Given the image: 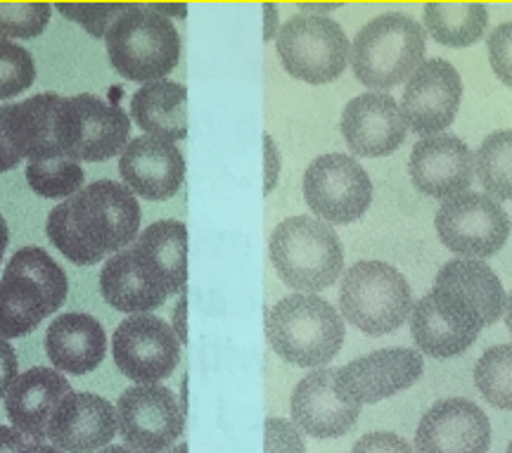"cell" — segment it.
Here are the masks:
<instances>
[{
  "mask_svg": "<svg viewBox=\"0 0 512 453\" xmlns=\"http://www.w3.org/2000/svg\"><path fill=\"white\" fill-rule=\"evenodd\" d=\"M140 204L126 185L95 181L50 212L46 231L74 264L93 266L138 238Z\"/></svg>",
  "mask_w": 512,
  "mask_h": 453,
  "instance_id": "1",
  "label": "cell"
},
{
  "mask_svg": "<svg viewBox=\"0 0 512 453\" xmlns=\"http://www.w3.org/2000/svg\"><path fill=\"white\" fill-rule=\"evenodd\" d=\"M69 292L67 273L41 247H24L0 278V337H24L55 314Z\"/></svg>",
  "mask_w": 512,
  "mask_h": 453,
  "instance_id": "2",
  "label": "cell"
},
{
  "mask_svg": "<svg viewBox=\"0 0 512 453\" xmlns=\"http://www.w3.org/2000/svg\"><path fill=\"white\" fill-rule=\"evenodd\" d=\"M266 335L273 352L299 368L330 363L344 344V318L318 295L280 299L266 316Z\"/></svg>",
  "mask_w": 512,
  "mask_h": 453,
  "instance_id": "3",
  "label": "cell"
},
{
  "mask_svg": "<svg viewBox=\"0 0 512 453\" xmlns=\"http://www.w3.org/2000/svg\"><path fill=\"white\" fill-rule=\"evenodd\" d=\"M427 34L413 17L387 12L358 31L351 46L356 79L373 91L399 86L418 72L425 57Z\"/></svg>",
  "mask_w": 512,
  "mask_h": 453,
  "instance_id": "4",
  "label": "cell"
},
{
  "mask_svg": "<svg viewBox=\"0 0 512 453\" xmlns=\"http://www.w3.org/2000/svg\"><path fill=\"white\" fill-rule=\"evenodd\" d=\"M112 67L128 81H164L181 60V36L169 17L147 5H131L105 36Z\"/></svg>",
  "mask_w": 512,
  "mask_h": 453,
  "instance_id": "5",
  "label": "cell"
},
{
  "mask_svg": "<svg viewBox=\"0 0 512 453\" xmlns=\"http://www.w3.org/2000/svg\"><path fill=\"white\" fill-rule=\"evenodd\" d=\"M271 261L278 276L299 292H320L335 285L344 271V250L325 221L292 216L275 226Z\"/></svg>",
  "mask_w": 512,
  "mask_h": 453,
  "instance_id": "6",
  "label": "cell"
},
{
  "mask_svg": "<svg viewBox=\"0 0 512 453\" xmlns=\"http://www.w3.org/2000/svg\"><path fill=\"white\" fill-rule=\"evenodd\" d=\"M339 309L361 333H394L413 311L411 285L384 261H358L342 278Z\"/></svg>",
  "mask_w": 512,
  "mask_h": 453,
  "instance_id": "7",
  "label": "cell"
},
{
  "mask_svg": "<svg viewBox=\"0 0 512 453\" xmlns=\"http://www.w3.org/2000/svg\"><path fill=\"white\" fill-rule=\"evenodd\" d=\"M131 121L119 105L98 95L62 98L57 110V148L72 162H105L126 150Z\"/></svg>",
  "mask_w": 512,
  "mask_h": 453,
  "instance_id": "8",
  "label": "cell"
},
{
  "mask_svg": "<svg viewBox=\"0 0 512 453\" xmlns=\"http://www.w3.org/2000/svg\"><path fill=\"white\" fill-rule=\"evenodd\" d=\"M280 62L294 79L306 84H330L347 69L351 43L335 19L294 15L275 36Z\"/></svg>",
  "mask_w": 512,
  "mask_h": 453,
  "instance_id": "9",
  "label": "cell"
},
{
  "mask_svg": "<svg viewBox=\"0 0 512 453\" xmlns=\"http://www.w3.org/2000/svg\"><path fill=\"white\" fill-rule=\"evenodd\" d=\"M439 240L463 259H489L503 250L510 238V216L484 193H463L439 207Z\"/></svg>",
  "mask_w": 512,
  "mask_h": 453,
  "instance_id": "10",
  "label": "cell"
},
{
  "mask_svg": "<svg viewBox=\"0 0 512 453\" xmlns=\"http://www.w3.org/2000/svg\"><path fill=\"white\" fill-rule=\"evenodd\" d=\"M304 197L313 214L328 223H354L373 202V183L354 157L323 155L304 174Z\"/></svg>",
  "mask_w": 512,
  "mask_h": 453,
  "instance_id": "11",
  "label": "cell"
},
{
  "mask_svg": "<svg viewBox=\"0 0 512 453\" xmlns=\"http://www.w3.org/2000/svg\"><path fill=\"white\" fill-rule=\"evenodd\" d=\"M183 425L181 404L162 385H138L119 397V435L136 453H166L183 435Z\"/></svg>",
  "mask_w": 512,
  "mask_h": 453,
  "instance_id": "12",
  "label": "cell"
},
{
  "mask_svg": "<svg viewBox=\"0 0 512 453\" xmlns=\"http://www.w3.org/2000/svg\"><path fill=\"white\" fill-rule=\"evenodd\" d=\"M117 368L138 385H157L169 378L181 359V342L169 323L150 314L121 321L112 337Z\"/></svg>",
  "mask_w": 512,
  "mask_h": 453,
  "instance_id": "13",
  "label": "cell"
},
{
  "mask_svg": "<svg viewBox=\"0 0 512 453\" xmlns=\"http://www.w3.org/2000/svg\"><path fill=\"white\" fill-rule=\"evenodd\" d=\"M463 100V81L451 62H422L411 79L401 100V114L406 126L418 136H437L453 124Z\"/></svg>",
  "mask_w": 512,
  "mask_h": 453,
  "instance_id": "14",
  "label": "cell"
},
{
  "mask_svg": "<svg viewBox=\"0 0 512 453\" xmlns=\"http://www.w3.org/2000/svg\"><path fill=\"white\" fill-rule=\"evenodd\" d=\"M422 370H425V359L415 349H380L337 368L335 385L349 404H377L415 385Z\"/></svg>",
  "mask_w": 512,
  "mask_h": 453,
  "instance_id": "15",
  "label": "cell"
},
{
  "mask_svg": "<svg viewBox=\"0 0 512 453\" xmlns=\"http://www.w3.org/2000/svg\"><path fill=\"white\" fill-rule=\"evenodd\" d=\"M411 181L434 200H451L467 193L475 178V155L453 133H437L415 143L411 152Z\"/></svg>",
  "mask_w": 512,
  "mask_h": 453,
  "instance_id": "16",
  "label": "cell"
},
{
  "mask_svg": "<svg viewBox=\"0 0 512 453\" xmlns=\"http://www.w3.org/2000/svg\"><path fill=\"white\" fill-rule=\"evenodd\" d=\"M491 423L470 399L437 401L415 430V453H486Z\"/></svg>",
  "mask_w": 512,
  "mask_h": 453,
  "instance_id": "17",
  "label": "cell"
},
{
  "mask_svg": "<svg viewBox=\"0 0 512 453\" xmlns=\"http://www.w3.org/2000/svg\"><path fill=\"white\" fill-rule=\"evenodd\" d=\"M128 257L152 290L164 299L185 290L188 280V231L181 221H157L126 247Z\"/></svg>",
  "mask_w": 512,
  "mask_h": 453,
  "instance_id": "18",
  "label": "cell"
},
{
  "mask_svg": "<svg viewBox=\"0 0 512 453\" xmlns=\"http://www.w3.org/2000/svg\"><path fill=\"white\" fill-rule=\"evenodd\" d=\"M342 133L354 155L387 157L401 148L408 126L392 95L370 91L344 107Z\"/></svg>",
  "mask_w": 512,
  "mask_h": 453,
  "instance_id": "19",
  "label": "cell"
},
{
  "mask_svg": "<svg viewBox=\"0 0 512 453\" xmlns=\"http://www.w3.org/2000/svg\"><path fill=\"white\" fill-rule=\"evenodd\" d=\"M337 368H318L294 387L292 420L299 430L316 439L347 435L358 420L361 406L349 404L337 392Z\"/></svg>",
  "mask_w": 512,
  "mask_h": 453,
  "instance_id": "20",
  "label": "cell"
},
{
  "mask_svg": "<svg viewBox=\"0 0 512 453\" xmlns=\"http://www.w3.org/2000/svg\"><path fill=\"white\" fill-rule=\"evenodd\" d=\"M119 174L133 195L162 202L181 190L185 178V159L174 143L140 136L121 152Z\"/></svg>",
  "mask_w": 512,
  "mask_h": 453,
  "instance_id": "21",
  "label": "cell"
},
{
  "mask_svg": "<svg viewBox=\"0 0 512 453\" xmlns=\"http://www.w3.org/2000/svg\"><path fill=\"white\" fill-rule=\"evenodd\" d=\"M117 432V408L88 392L69 394L48 423V439L55 449L72 453L107 449Z\"/></svg>",
  "mask_w": 512,
  "mask_h": 453,
  "instance_id": "22",
  "label": "cell"
},
{
  "mask_svg": "<svg viewBox=\"0 0 512 453\" xmlns=\"http://www.w3.org/2000/svg\"><path fill=\"white\" fill-rule=\"evenodd\" d=\"M72 392V385L57 370L43 366L31 368L17 375L5 394V413L19 435L41 444L43 439H48V423L57 406Z\"/></svg>",
  "mask_w": 512,
  "mask_h": 453,
  "instance_id": "23",
  "label": "cell"
},
{
  "mask_svg": "<svg viewBox=\"0 0 512 453\" xmlns=\"http://www.w3.org/2000/svg\"><path fill=\"white\" fill-rule=\"evenodd\" d=\"M432 292L456 299L484 325L496 323L505 309L503 283L489 264L477 259L446 261L434 278Z\"/></svg>",
  "mask_w": 512,
  "mask_h": 453,
  "instance_id": "24",
  "label": "cell"
},
{
  "mask_svg": "<svg viewBox=\"0 0 512 453\" xmlns=\"http://www.w3.org/2000/svg\"><path fill=\"white\" fill-rule=\"evenodd\" d=\"M46 354L64 373H91L107 354L105 328L88 314L57 316L46 333Z\"/></svg>",
  "mask_w": 512,
  "mask_h": 453,
  "instance_id": "25",
  "label": "cell"
},
{
  "mask_svg": "<svg viewBox=\"0 0 512 453\" xmlns=\"http://www.w3.org/2000/svg\"><path fill=\"white\" fill-rule=\"evenodd\" d=\"M131 117L145 136L176 143L188 136V91L176 81L145 84L131 98Z\"/></svg>",
  "mask_w": 512,
  "mask_h": 453,
  "instance_id": "26",
  "label": "cell"
},
{
  "mask_svg": "<svg viewBox=\"0 0 512 453\" xmlns=\"http://www.w3.org/2000/svg\"><path fill=\"white\" fill-rule=\"evenodd\" d=\"M482 330L472 328L444 309H439L432 295L418 299L411 311V335L422 354L434 359H451L467 352Z\"/></svg>",
  "mask_w": 512,
  "mask_h": 453,
  "instance_id": "27",
  "label": "cell"
},
{
  "mask_svg": "<svg viewBox=\"0 0 512 453\" xmlns=\"http://www.w3.org/2000/svg\"><path fill=\"white\" fill-rule=\"evenodd\" d=\"M100 292L112 309L133 316L155 311L164 304V297L140 278L126 250L117 252L110 261H105L100 273Z\"/></svg>",
  "mask_w": 512,
  "mask_h": 453,
  "instance_id": "28",
  "label": "cell"
},
{
  "mask_svg": "<svg viewBox=\"0 0 512 453\" xmlns=\"http://www.w3.org/2000/svg\"><path fill=\"white\" fill-rule=\"evenodd\" d=\"M489 27V12L482 3H437L425 5V29L434 41L448 48L475 46Z\"/></svg>",
  "mask_w": 512,
  "mask_h": 453,
  "instance_id": "29",
  "label": "cell"
},
{
  "mask_svg": "<svg viewBox=\"0 0 512 453\" xmlns=\"http://www.w3.org/2000/svg\"><path fill=\"white\" fill-rule=\"evenodd\" d=\"M475 171L491 200H512V131L484 138L475 155Z\"/></svg>",
  "mask_w": 512,
  "mask_h": 453,
  "instance_id": "30",
  "label": "cell"
},
{
  "mask_svg": "<svg viewBox=\"0 0 512 453\" xmlns=\"http://www.w3.org/2000/svg\"><path fill=\"white\" fill-rule=\"evenodd\" d=\"M475 382L491 406L512 411V344H496L479 356Z\"/></svg>",
  "mask_w": 512,
  "mask_h": 453,
  "instance_id": "31",
  "label": "cell"
},
{
  "mask_svg": "<svg viewBox=\"0 0 512 453\" xmlns=\"http://www.w3.org/2000/svg\"><path fill=\"white\" fill-rule=\"evenodd\" d=\"M27 181L36 195L48 200H69L83 185V169L72 159H43L27 164Z\"/></svg>",
  "mask_w": 512,
  "mask_h": 453,
  "instance_id": "32",
  "label": "cell"
},
{
  "mask_svg": "<svg viewBox=\"0 0 512 453\" xmlns=\"http://www.w3.org/2000/svg\"><path fill=\"white\" fill-rule=\"evenodd\" d=\"M36 79V65L29 50L0 38V100L29 91Z\"/></svg>",
  "mask_w": 512,
  "mask_h": 453,
  "instance_id": "33",
  "label": "cell"
},
{
  "mask_svg": "<svg viewBox=\"0 0 512 453\" xmlns=\"http://www.w3.org/2000/svg\"><path fill=\"white\" fill-rule=\"evenodd\" d=\"M50 22L48 3H0V38H36Z\"/></svg>",
  "mask_w": 512,
  "mask_h": 453,
  "instance_id": "34",
  "label": "cell"
},
{
  "mask_svg": "<svg viewBox=\"0 0 512 453\" xmlns=\"http://www.w3.org/2000/svg\"><path fill=\"white\" fill-rule=\"evenodd\" d=\"M57 10L72 22L81 24L88 34L100 38L107 36V31L124 12L131 10L126 3H57Z\"/></svg>",
  "mask_w": 512,
  "mask_h": 453,
  "instance_id": "35",
  "label": "cell"
},
{
  "mask_svg": "<svg viewBox=\"0 0 512 453\" xmlns=\"http://www.w3.org/2000/svg\"><path fill=\"white\" fill-rule=\"evenodd\" d=\"M489 62L498 79L512 88V22L498 24L489 34Z\"/></svg>",
  "mask_w": 512,
  "mask_h": 453,
  "instance_id": "36",
  "label": "cell"
},
{
  "mask_svg": "<svg viewBox=\"0 0 512 453\" xmlns=\"http://www.w3.org/2000/svg\"><path fill=\"white\" fill-rule=\"evenodd\" d=\"M266 453H306V444L299 427L285 418H268L266 427Z\"/></svg>",
  "mask_w": 512,
  "mask_h": 453,
  "instance_id": "37",
  "label": "cell"
},
{
  "mask_svg": "<svg viewBox=\"0 0 512 453\" xmlns=\"http://www.w3.org/2000/svg\"><path fill=\"white\" fill-rule=\"evenodd\" d=\"M351 453H415L406 439L394 432H370L354 444Z\"/></svg>",
  "mask_w": 512,
  "mask_h": 453,
  "instance_id": "38",
  "label": "cell"
},
{
  "mask_svg": "<svg viewBox=\"0 0 512 453\" xmlns=\"http://www.w3.org/2000/svg\"><path fill=\"white\" fill-rule=\"evenodd\" d=\"M19 375V363H17V354L12 349V344L8 340L0 337V399L8 394V389L12 387V382L17 380Z\"/></svg>",
  "mask_w": 512,
  "mask_h": 453,
  "instance_id": "39",
  "label": "cell"
},
{
  "mask_svg": "<svg viewBox=\"0 0 512 453\" xmlns=\"http://www.w3.org/2000/svg\"><path fill=\"white\" fill-rule=\"evenodd\" d=\"M5 114H8V105L0 107V174L3 171L15 169L22 159L17 157V152L12 150L10 138H8V129H5Z\"/></svg>",
  "mask_w": 512,
  "mask_h": 453,
  "instance_id": "40",
  "label": "cell"
},
{
  "mask_svg": "<svg viewBox=\"0 0 512 453\" xmlns=\"http://www.w3.org/2000/svg\"><path fill=\"white\" fill-rule=\"evenodd\" d=\"M264 145H266V195L271 193L275 188V181H278V174H280V155H278V148H275L273 138L264 136Z\"/></svg>",
  "mask_w": 512,
  "mask_h": 453,
  "instance_id": "41",
  "label": "cell"
},
{
  "mask_svg": "<svg viewBox=\"0 0 512 453\" xmlns=\"http://www.w3.org/2000/svg\"><path fill=\"white\" fill-rule=\"evenodd\" d=\"M27 444V437L19 435L15 427L0 425V453H22Z\"/></svg>",
  "mask_w": 512,
  "mask_h": 453,
  "instance_id": "42",
  "label": "cell"
},
{
  "mask_svg": "<svg viewBox=\"0 0 512 453\" xmlns=\"http://www.w3.org/2000/svg\"><path fill=\"white\" fill-rule=\"evenodd\" d=\"M185 309H188V302H185V295H183L181 302H178V306H176V311H174V323H176L174 333L178 337V342L188 340V330H185Z\"/></svg>",
  "mask_w": 512,
  "mask_h": 453,
  "instance_id": "43",
  "label": "cell"
},
{
  "mask_svg": "<svg viewBox=\"0 0 512 453\" xmlns=\"http://www.w3.org/2000/svg\"><path fill=\"white\" fill-rule=\"evenodd\" d=\"M264 12H266L264 38H266V41H271L273 36H278V10H275L273 3H266L264 5Z\"/></svg>",
  "mask_w": 512,
  "mask_h": 453,
  "instance_id": "44",
  "label": "cell"
},
{
  "mask_svg": "<svg viewBox=\"0 0 512 453\" xmlns=\"http://www.w3.org/2000/svg\"><path fill=\"white\" fill-rule=\"evenodd\" d=\"M8 240H10L8 223H5L3 216H0V261H3V254H5V247H8Z\"/></svg>",
  "mask_w": 512,
  "mask_h": 453,
  "instance_id": "45",
  "label": "cell"
},
{
  "mask_svg": "<svg viewBox=\"0 0 512 453\" xmlns=\"http://www.w3.org/2000/svg\"><path fill=\"white\" fill-rule=\"evenodd\" d=\"M22 453H64V451H60V449H55V446H50V444H27V449H24Z\"/></svg>",
  "mask_w": 512,
  "mask_h": 453,
  "instance_id": "46",
  "label": "cell"
},
{
  "mask_svg": "<svg viewBox=\"0 0 512 453\" xmlns=\"http://www.w3.org/2000/svg\"><path fill=\"white\" fill-rule=\"evenodd\" d=\"M505 325H508V330L512 335V295L505 297Z\"/></svg>",
  "mask_w": 512,
  "mask_h": 453,
  "instance_id": "47",
  "label": "cell"
},
{
  "mask_svg": "<svg viewBox=\"0 0 512 453\" xmlns=\"http://www.w3.org/2000/svg\"><path fill=\"white\" fill-rule=\"evenodd\" d=\"M100 453H136V451L128 449V446H107V449H102Z\"/></svg>",
  "mask_w": 512,
  "mask_h": 453,
  "instance_id": "48",
  "label": "cell"
},
{
  "mask_svg": "<svg viewBox=\"0 0 512 453\" xmlns=\"http://www.w3.org/2000/svg\"><path fill=\"white\" fill-rule=\"evenodd\" d=\"M169 453H188V444H178V446H174V449H171Z\"/></svg>",
  "mask_w": 512,
  "mask_h": 453,
  "instance_id": "49",
  "label": "cell"
},
{
  "mask_svg": "<svg viewBox=\"0 0 512 453\" xmlns=\"http://www.w3.org/2000/svg\"><path fill=\"white\" fill-rule=\"evenodd\" d=\"M505 453H512V442L508 444V451H505Z\"/></svg>",
  "mask_w": 512,
  "mask_h": 453,
  "instance_id": "50",
  "label": "cell"
}]
</instances>
